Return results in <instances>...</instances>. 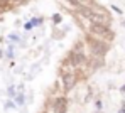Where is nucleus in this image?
<instances>
[{"label": "nucleus", "instance_id": "nucleus-6", "mask_svg": "<svg viewBox=\"0 0 125 113\" xmlns=\"http://www.w3.org/2000/svg\"><path fill=\"white\" fill-rule=\"evenodd\" d=\"M81 14H84V15H86V17H88V19H91V17H93V14H95V12H91V10H90V9H86V7H83V9H81Z\"/></svg>", "mask_w": 125, "mask_h": 113}, {"label": "nucleus", "instance_id": "nucleus-1", "mask_svg": "<svg viewBox=\"0 0 125 113\" xmlns=\"http://www.w3.org/2000/svg\"><path fill=\"white\" fill-rule=\"evenodd\" d=\"M54 113H66V100L64 98H56L52 103Z\"/></svg>", "mask_w": 125, "mask_h": 113}, {"label": "nucleus", "instance_id": "nucleus-2", "mask_svg": "<svg viewBox=\"0 0 125 113\" xmlns=\"http://www.w3.org/2000/svg\"><path fill=\"white\" fill-rule=\"evenodd\" d=\"M83 61H84V56H83V52H81V49H80V47L74 49V51L71 52V63L78 66V64H81Z\"/></svg>", "mask_w": 125, "mask_h": 113}, {"label": "nucleus", "instance_id": "nucleus-4", "mask_svg": "<svg viewBox=\"0 0 125 113\" xmlns=\"http://www.w3.org/2000/svg\"><path fill=\"white\" fill-rule=\"evenodd\" d=\"M91 20H93V24H102V25H108V17L106 15H103V14H93V17H91Z\"/></svg>", "mask_w": 125, "mask_h": 113}, {"label": "nucleus", "instance_id": "nucleus-8", "mask_svg": "<svg viewBox=\"0 0 125 113\" xmlns=\"http://www.w3.org/2000/svg\"><path fill=\"white\" fill-rule=\"evenodd\" d=\"M52 20H54V22H59V20H61V17H59V15H54V17H52Z\"/></svg>", "mask_w": 125, "mask_h": 113}, {"label": "nucleus", "instance_id": "nucleus-5", "mask_svg": "<svg viewBox=\"0 0 125 113\" xmlns=\"http://www.w3.org/2000/svg\"><path fill=\"white\" fill-rule=\"evenodd\" d=\"M91 30H93L95 34H100V36H108V29H106V25H102V24H93Z\"/></svg>", "mask_w": 125, "mask_h": 113}, {"label": "nucleus", "instance_id": "nucleus-3", "mask_svg": "<svg viewBox=\"0 0 125 113\" xmlns=\"http://www.w3.org/2000/svg\"><path fill=\"white\" fill-rule=\"evenodd\" d=\"M74 81H76V76L71 73V74H64V90H71L74 86Z\"/></svg>", "mask_w": 125, "mask_h": 113}, {"label": "nucleus", "instance_id": "nucleus-7", "mask_svg": "<svg viewBox=\"0 0 125 113\" xmlns=\"http://www.w3.org/2000/svg\"><path fill=\"white\" fill-rule=\"evenodd\" d=\"M93 51H95V52H100V54H102V52L105 51V47H103V46H100V44H93Z\"/></svg>", "mask_w": 125, "mask_h": 113}]
</instances>
